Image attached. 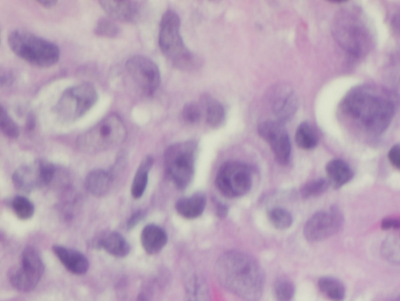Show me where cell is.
I'll return each instance as SVG.
<instances>
[{"label":"cell","instance_id":"cell-1","mask_svg":"<svg viewBox=\"0 0 400 301\" xmlns=\"http://www.w3.org/2000/svg\"><path fill=\"white\" fill-rule=\"evenodd\" d=\"M392 93L364 85L352 89L344 98L342 109L366 132L380 135L389 128L397 110Z\"/></svg>","mask_w":400,"mask_h":301},{"label":"cell","instance_id":"cell-2","mask_svg":"<svg viewBox=\"0 0 400 301\" xmlns=\"http://www.w3.org/2000/svg\"><path fill=\"white\" fill-rule=\"evenodd\" d=\"M216 277L227 291L244 301H258L264 290L261 267L248 254L231 251L223 254L215 266Z\"/></svg>","mask_w":400,"mask_h":301},{"label":"cell","instance_id":"cell-3","mask_svg":"<svg viewBox=\"0 0 400 301\" xmlns=\"http://www.w3.org/2000/svg\"><path fill=\"white\" fill-rule=\"evenodd\" d=\"M181 20L173 10L164 13L159 24V45L164 56L177 68L184 71L198 69L199 58L185 46L181 33Z\"/></svg>","mask_w":400,"mask_h":301},{"label":"cell","instance_id":"cell-4","mask_svg":"<svg viewBox=\"0 0 400 301\" xmlns=\"http://www.w3.org/2000/svg\"><path fill=\"white\" fill-rule=\"evenodd\" d=\"M127 129L117 113H110L77 138L78 149L85 153L96 154L115 148L126 140Z\"/></svg>","mask_w":400,"mask_h":301},{"label":"cell","instance_id":"cell-5","mask_svg":"<svg viewBox=\"0 0 400 301\" xmlns=\"http://www.w3.org/2000/svg\"><path fill=\"white\" fill-rule=\"evenodd\" d=\"M8 43L13 52L18 57L41 68L55 65L61 57V51L56 44L28 31H12L8 37Z\"/></svg>","mask_w":400,"mask_h":301},{"label":"cell","instance_id":"cell-6","mask_svg":"<svg viewBox=\"0 0 400 301\" xmlns=\"http://www.w3.org/2000/svg\"><path fill=\"white\" fill-rule=\"evenodd\" d=\"M197 151L196 140H190L171 145L165 152L166 172L180 190L188 187L194 177Z\"/></svg>","mask_w":400,"mask_h":301},{"label":"cell","instance_id":"cell-7","mask_svg":"<svg viewBox=\"0 0 400 301\" xmlns=\"http://www.w3.org/2000/svg\"><path fill=\"white\" fill-rule=\"evenodd\" d=\"M99 99L98 92L90 83H83L65 90L52 111L64 123H73L84 117Z\"/></svg>","mask_w":400,"mask_h":301},{"label":"cell","instance_id":"cell-8","mask_svg":"<svg viewBox=\"0 0 400 301\" xmlns=\"http://www.w3.org/2000/svg\"><path fill=\"white\" fill-rule=\"evenodd\" d=\"M334 34L338 42L351 54L361 56L369 51L371 39L364 22L350 13H343L337 20Z\"/></svg>","mask_w":400,"mask_h":301},{"label":"cell","instance_id":"cell-9","mask_svg":"<svg viewBox=\"0 0 400 301\" xmlns=\"http://www.w3.org/2000/svg\"><path fill=\"white\" fill-rule=\"evenodd\" d=\"M217 189L229 198L243 197L252 185L251 167L241 162H228L220 168L217 178Z\"/></svg>","mask_w":400,"mask_h":301},{"label":"cell","instance_id":"cell-10","mask_svg":"<svg viewBox=\"0 0 400 301\" xmlns=\"http://www.w3.org/2000/svg\"><path fill=\"white\" fill-rule=\"evenodd\" d=\"M44 264L35 249L26 247L22 253V264L12 267L8 277L18 291L27 293L36 288L44 273Z\"/></svg>","mask_w":400,"mask_h":301},{"label":"cell","instance_id":"cell-11","mask_svg":"<svg viewBox=\"0 0 400 301\" xmlns=\"http://www.w3.org/2000/svg\"><path fill=\"white\" fill-rule=\"evenodd\" d=\"M55 165L44 160H36L19 167L13 174L12 180L19 191L31 192L50 184L55 178Z\"/></svg>","mask_w":400,"mask_h":301},{"label":"cell","instance_id":"cell-12","mask_svg":"<svg viewBox=\"0 0 400 301\" xmlns=\"http://www.w3.org/2000/svg\"><path fill=\"white\" fill-rule=\"evenodd\" d=\"M343 223L342 213L333 207L329 210L320 211L313 215L304 227V236L308 242H322L336 234Z\"/></svg>","mask_w":400,"mask_h":301},{"label":"cell","instance_id":"cell-13","mask_svg":"<svg viewBox=\"0 0 400 301\" xmlns=\"http://www.w3.org/2000/svg\"><path fill=\"white\" fill-rule=\"evenodd\" d=\"M131 78L148 96L158 89L162 82L161 71L158 66L150 59L143 56H135L126 63Z\"/></svg>","mask_w":400,"mask_h":301},{"label":"cell","instance_id":"cell-14","mask_svg":"<svg viewBox=\"0 0 400 301\" xmlns=\"http://www.w3.org/2000/svg\"><path fill=\"white\" fill-rule=\"evenodd\" d=\"M258 133L269 144L277 161L280 164L287 165L291 157L292 145L289 133L283 124L276 120H266L259 124Z\"/></svg>","mask_w":400,"mask_h":301},{"label":"cell","instance_id":"cell-15","mask_svg":"<svg viewBox=\"0 0 400 301\" xmlns=\"http://www.w3.org/2000/svg\"><path fill=\"white\" fill-rule=\"evenodd\" d=\"M269 103L276 122L283 124L294 117L298 109V97L290 87L278 86L271 91Z\"/></svg>","mask_w":400,"mask_h":301},{"label":"cell","instance_id":"cell-16","mask_svg":"<svg viewBox=\"0 0 400 301\" xmlns=\"http://www.w3.org/2000/svg\"><path fill=\"white\" fill-rule=\"evenodd\" d=\"M102 9L108 17L115 21L124 23H133L140 17V8L136 1L124 0H102L99 1Z\"/></svg>","mask_w":400,"mask_h":301},{"label":"cell","instance_id":"cell-17","mask_svg":"<svg viewBox=\"0 0 400 301\" xmlns=\"http://www.w3.org/2000/svg\"><path fill=\"white\" fill-rule=\"evenodd\" d=\"M93 247L103 249L112 256L124 258L130 252V245L121 233L109 232L101 234L94 240Z\"/></svg>","mask_w":400,"mask_h":301},{"label":"cell","instance_id":"cell-18","mask_svg":"<svg viewBox=\"0 0 400 301\" xmlns=\"http://www.w3.org/2000/svg\"><path fill=\"white\" fill-rule=\"evenodd\" d=\"M52 250L66 269L75 275H84L89 270V260L83 254L59 245L53 246Z\"/></svg>","mask_w":400,"mask_h":301},{"label":"cell","instance_id":"cell-19","mask_svg":"<svg viewBox=\"0 0 400 301\" xmlns=\"http://www.w3.org/2000/svg\"><path fill=\"white\" fill-rule=\"evenodd\" d=\"M141 243L146 253L149 255H156L161 252L168 243V235L162 227L150 224L143 230Z\"/></svg>","mask_w":400,"mask_h":301},{"label":"cell","instance_id":"cell-20","mask_svg":"<svg viewBox=\"0 0 400 301\" xmlns=\"http://www.w3.org/2000/svg\"><path fill=\"white\" fill-rule=\"evenodd\" d=\"M115 178L110 171L94 170L91 171L85 178V189L91 195L102 197L108 193Z\"/></svg>","mask_w":400,"mask_h":301},{"label":"cell","instance_id":"cell-21","mask_svg":"<svg viewBox=\"0 0 400 301\" xmlns=\"http://www.w3.org/2000/svg\"><path fill=\"white\" fill-rule=\"evenodd\" d=\"M206 205V197L203 193H196L190 197L178 200L176 209L180 216L187 219H194L204 212Z\"/></svg>","mask_w":400,"mask_h":301},{"label":"cell","instance_id":"cell-22","mask_svg":"<svg viewBox=\"0 0 400 301\" xmlns=\"http://www.w3.org/2000/svg\"><path fill=\"white\" fill-rule=\"evenodd\" d=\"M328 182L335 189L348 184L353 177L350 166L342 159H333L326 166Z\"/></svg>","mask_w":400,"mask_h":301},{"label":"cell","instance_id":"cell-23","mask_svg":"<svg viewBox=\"0 0 400 301\" xmlns=\"http://www.w3.org/2000/svg\"><path fill=\"white\" fill-rule=\"evenodd\" d=\"M185 301H211L208 282L200 274L194 273L186 280Z\"/></svg>","mask_w":400,"mask_h":301},{"label":"cell","instance_id":"cell-24","mask_svg":"<svg viewBox=\"0 0 400 301\" xmlns=\"http://www.w3.org/2000/svg\"><path fill=\"white\" fill-rule=\"evenodd\" d=\"M152 165L153 158L151 156H146L140 163L131 185V193L133 198L138 199L144 195Z\"/></svg>","mask_w":400,"mask_h":301},{"label":"cell","instance_id":"cell-25","mask_svg":"<svg viewBox=\"0 0 400 301\" xmlns=\"http://www.w3.org/2000/svg\"><path fill=\"white\" fill-rule=\"evenodd\" d=\"M203 105L206 123L212 129H219L225 120V110L221 103L210 97L203 98Z\"/></svg>","mask_w":400,"mask_h":301},{"label":"cell","instance_id":"cell-26","mask_svg":"<svg viewBox=\"0 0 400 301\" xmlns=\"http://www.w3.org/2000/svg\"><path fill=\"white\" fill-rule=\"evenodd\" d=\"M320 291L333 301H342L345 296V288L339 280L332 277H323L318 281Z\"/></svg>","mask_w":400,"mask_h":301},{"label":"cell","instance_id":"cell-27","mask_svg":"<svg viewBox=\"0 0 400 301\" xmlns=\"http://www.w3.org/2000/svg\"><path fill=\"white\" fill-rule=\"evenodd\" d=\"M295 138L297 145L304 150L315 149L318 143L316 133L308 122H303L299 126Z\"/></svg>","mask_w":400,"mask_h":301},{"label":"cell","instance_id":"cell-28","mask_svg":"<svg viewBox=\"0 0 400 301\" xmlns=\"http://www.w3.org/2000/svg\"><path fill=\"white\" fill-rule=\"evenodd\" d=\"M269 219L278 230H287L292 224V216L290 212L281 208L272 209L269 212Z\"/></svg>","mask_w":400,"mask_h":301},{"label":"cell","instance_id":"cell-29","mask_svg":"<svg viewBox=\"0 0 400 301\" xmlns=\"http://www.w3.org/2000/svg\"><path fill=\"white\" fill-rule=\"evenodd\" d=\"M12 209L18 219L27 220L31 219L35 212V207L28 198L17 196L13 199Z\"/></svg>","mask_w":400,"mask_h":301},{"label":"cell","instance_id":"cell-30","mask_svg":"<svg viewBox=\"0 0 400 301\" xmlns=\"http://www.w3.org/2000/svg\"><path fill=\"white\" fill-rule=\"evenodd\" d=\"M329 186L328 179H313L303 186L301 190L302 196L304 198L318 197L323 195L329 189Z\"/></svg>","mask_w":400,"mask_h":301},{"label":"cell","instance_id":"cell-31","mask_svg":"<svg viewBox=\"0 0 400 301\" xmlns=\"http://www.w3.org/2000/svg\"><path fill=\"white\" fill-rule=\"evenodd\" d=\"M120 31L119 26L112 19L103 17L97 22L94 33L99 37L113 38L119 35Z\"/></svg>","mask_w":400,"mask_h":301},{"label":"cell","instance_id":"cell-32","mask_svg":"<svg viewBox=\"0 0 400 301\" xmlns=\"http://www.w3.org/2000/svg\"><path fill=\"white\" fill-rule=\"evenodd\" d=\"M275 296L278 301H291L295 294V286L291 280L282 278L274 286Z\"/></svg>","mask_w":400,"mask_h":301},{"label":"cell","instance_id":"cell-33","mask_svg":"<svg viewBox=\"0 0 400 301\" xmlns=\"http://www.w3.org/2000/svg\"><path fill=\"white\" fill-rule=\"evenodd\" d=\"M0 128L3 135L11 139L17 138L20 135L17 124L13 122L3 106L0 109Z\"/></svg>","mask_w":400,"mask_h":301},{"label":"cell","instance_id":"cell-34","mask_svg":"<svg viewBox=\"0 0 400 301\" xmlns=\"http://www.w3.org/2000/svg\"><path fill=\"white\" fill-rule=\"evenodd\" d=\"M202 112L199 106L195 104H188L184 106L182 112V116L186 123L194 124L199 122L201 119Z\"/></svg>","mask_w":400,"mask_h":301},{"label":"cell","instance_id":"cell-35","mask_svg":"<svg viewBox=\"0 0 400 301\" xmlns=\"http://www.w3.org/2000/svg\"><path fill=\"white\" fill-rule=\"evenodd\" d=\"M391 164L400 170V145L392 146L388 155Z\"/></svg>","mask_w":400,"mask_h":301},{"label":"cell","instance_id":"cell-36","mask_svg":"<svg viewBox=\"0 0 400 301\" xmlns=\"http://www.w3.org/2000/svg\"><path fill=\"white\" fill-rule=\"evenodd\" d=\"M381 226L384 230L400 229V219H385L383 221Z\"/></svg>","mask_w":400,"mask_h":301},{"label":"cell","instance_id":"cell-37","mask_svg":"<svg viewBox=\"0 0 400 301\" xmlns=\"http://www.w3.org/2000/svg\"><path fill=\"white\" fill-rule=\"evenodd\" d=\"M145 215L142 211H138L133 215L128 223L129 228H133V227L136 226L140 221H141L144 218Z\"/></svg>","mask_w":400,"mask_h":301},{"label":"cell","instance_id":"cell-38","mask_svg":"<svg viewBox=\"0 0 400 301\" xmlns=\"http://www.w3.org/2000/svg\"><path fill=\"white\" fill-rule=\"evenodd\" d=\"M392 27L393 31H394L397 34L400 36V11L397 13L394 17H393L392 21Z\"/></svg>","mask_w":400,"mask_h":301},{"label":"cell","instance_id":"cell-39","mask_svg":"<svg viewBox=\"0 0 400 301\" xmlns=\"http://www.w3.org/2000/svg\"><path fill=\"white\" fill-rule=\"evenodd\" d=\"M36 117L33 115H30L29 117H28V119H27V123H26L27 131H34V129H36Z\"/></svg>","mask_w":400,"mask_h":301},{"label":"cell","instance_id":"cell-40","mask_svg":"<svg viewBox=\"0 0 400 301\" xmlns=\"http://www.w3.org/2000/svg\"><path fill=\"white\" fill-rule=\"evenodd\" d=\"M37 3L43 6V8H52L53 6H55L57 1H56V0H38Z\"/></svg>","mask_w":400,"mask_h":301},{"label":"cell","instance_id":"cell-41","mask_svg":"<svg viewBox=\"0 0 400 301\" xmlns=\"http://www.w3.org/2000/svg\"><path fill=\"white\" fill-rule=\"evenodd\" d=\"M329 2L333 3H343L348 1H346V0H331Z\"/></svg>","mask_w":400,"mask_h":301},{"label":"cell","instance_id":"cell-42","mask_svg":"<svg viewBox=\"0 0 400 301\" xmlns=\"http://www.w3.org/2000/svg\"><path fill=\"white\" fill-rule=\"evenodd\" d=\"M137 301H148V300H146L145 297L141 294V295L138 296Z\"/></svg>","mask_w":400,"mask_h":301},{"label":"cell","instance_id":"cell-43","mask_svg":"<svg viewBox=\"0 0 400 301\" xmlns=\"http://www.w3.org/2000/svg\"><path fill=\"white\" fill-rule=\"evenodd\" d=\"M394 301H400V294H399V297Z\"/></svg>","mask_w":400,"mask_h":301}]
</instances>
